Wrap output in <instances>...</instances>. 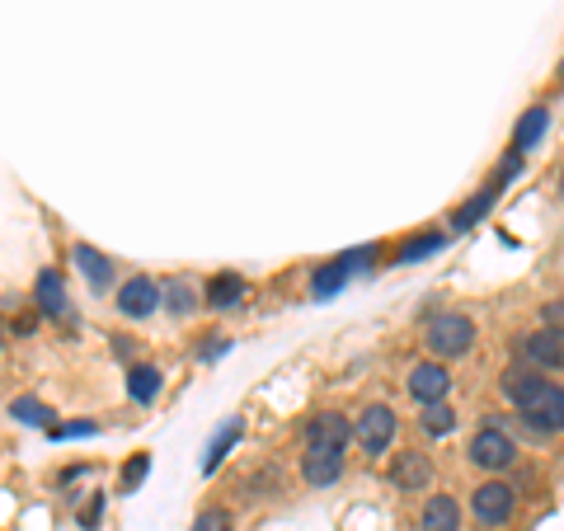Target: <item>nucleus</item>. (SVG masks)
I'll return each instance as SVG.
<instances>
[{"label": "nucleus", "instance_id": "f257e3e1", "mask_svg": "<svg viewBox=\"0 0 564 531\" xmlns=\"http://www.w3.org/2000/svg\"><path fill=\"white\" fill-rule=\"evenodd\" d=\"M499 391L536 433H564V386L545 381V371H503Z\"/></svg>", "mask_w": 564, "mask_h": 531}, {"label": "nucleus", "instance_id": "f03ea898", "mask_svg": "<svg viewBox=\"0 0 564 531\" xmlns=\"http://www.w3.org/2000/svg\"><path fill=\"white\" fill-rule=\"evenodd\" d=\"M475 339H480V325H475L470 315H462V311L433 315L429 329H423V344H429L433 362H456V358H466V353L475 348Z\"/></svg>", "mask_w": 564, "mask_h": 531}, {"label": "nucleus", "instance_id": "7ed1b4c3", "mask_svg": "<svg viewBox=\"0 0 564 531\" xmlns=\"http://www.w3.org/2000/svg\"><path fill=\"white\" fill-rule=\"evenodd\" d=\"M395 433H400V419L391 404H367V410L358 414V423H352V437H358V447L367 456H386L395 447Z\"/></svg>", "mask_w": 564, "mask_h": 531}, {"label": "nucleus", "instance_id": "20e7f679", "mask_svg": "<svg viewBox=\"0 0 564 531\" xmlns=\"http://www.w3.org/2000/svg\"><path fill=\"white\" fill-rule=\"evenodd\" d=\"M466 462L475 466V470H485V475H499V470H508L518 462V442L508 437L503 429H480L470 437V447H466Z\"/></svg>", "mask_w": 564, "mask_h": 531}, {"label": "nucleus", "instance_id": "39448f33", "mask_svg": "<svg viewBox=\"0 0 564 531\" xmlns=\"http://www.w3.org/2000/svg\"><path fill=\"white\" fill-rule=\"evenodd\" d=\"M470 512H475V522H485V527H508L513 522V512H518V494L508 480H485L480 489H470Z\"/></svg>", "mask_w": 564, "mask_h": 531}, {"label": "nucleus", "instance_id": "423d86ee", "mask_svg": "<svg viewBox=\"0 0 564 531\" xmlns=\"http://www.w3.org/2000/svg\"><path fill=\"white\" fill-rule=\"evenodd\" d=\"M518 358L532 371H564V334L551 329V325L522 334V339H518Z\"/></svg>", "mask_w": 564, "mask_h": 531}, {"label": "nucleus", "instance_id": "0eeeda50", "mask_svg": "<svg viewBox=\"0 0 564 531\" xmlns=\"http://www.w3.org/2000/svg\"><path fill=\"white\" fill-rule=\"evenodd\" d=\"M372 259H377L372 245H362V250H348V254H339V259H329L325 269H315V278H311V292H315V296H334V292H339L344 282L352 278V273L362 269V263H372Z\"/></svg>", "mask_w": 564, "mask_h": 531}, {"label": "nucleus", "instance_id": "6e6552de", "mask_svg": "<svg viewBox=\"0 0 564 531\" xmlns=\"http://www.w3.org/2000/svg\"><path fill=\"white\" fill-rule=\"evenodd\" d=\"M155 311H161V282L137 273L118 288V315L122 321H147V315H155Z\"/></svg>", "mask_w": 564, "mask_h": 531}, {"label": "nucleus", "instance_id": "1a4fd4ad", "mask_svg": "<svg viewBox=\"0 0 564 531\" xmlns=\"http://www.w3.org/2000/svg\"><path fill=\"white\" fill-rule=\"evenodd\" d=\"M410 395L419 400V404H437V400H447V391H452V371H447V362H419V367H410Z\"/></svg>", "mask_w": 564, "mask_h": 531}, {"label": "nucleus", "instance_id": "9d476101", "mask_svg": "<svg viewBox=\"0 0 564 531\" xmlns=\"http://www.w3.org/2000/svg\"><path fill=\"white\" fill-rule=\"evenodd\" d=\"M348 442H352V423H348L344 414L325 410V414H311V419H306V447H329V452H344Z\"/></svg>", "mask_w": 564, "mask_h": 531}, {"label": "nucleus", "instance_id": "9b49d317", "mask_svg": "<svg viewBox=\"0 0 564 531\" xmlns=\"http://www.w3.org/2000/svg\"><path fill=\"white\" fill-rule=\"evenodd\" d=\"M302 480L311 489H329L344 480V452H329V447H306L302 456Z\"/></svg>", "mask_w": 564, "mask_h": 531}, {"label": "nucleus", "instance_id": "f8f14e48", "mask_svg": "<svg viewBox=\"0 0 564 531\" xmlns=\"http://www.w3.org/2000/svg\"><path fill=\"white\" fill-rule=\"evenodd\" d=\"M391 485L400 494H419V489H429L433 485V462L423 452H400L395 462H391Z\"/></svg>", "mask_w": 564, "mask_h": 531}, {"label": "nucleus", "instance_id": "ddd939ff", "mask_svg": "<svg viewBox=\"0 0 564 531\" xmlns=\"http://www.w3.org/2000/svg\"><path fill=\"white\" fill-rule=\"evenodd\" d=\"M245 296H250V288H245V278L240 273H217V278H207V288H203V306L207 311H236L245 306Z\"/></svg>", "mask_w": 564, "mask_h": 531}, {"label": "nucleus", "instance_id": "4468645a", "mask_svg": "<svg viewBox=\"0 0 564 531\" xmlns=\"http://www.w3.org/2000/svg\"><path fill=\"white\" fill-rule=\"evenodd\" d=\"M70 254H76V269H80L85 282H90V292H109L113 288V259L104 250H95L90 240H80Z\"/></svg>", "mask_w": 564, "mask_h": 531}, {"label": "nucleus", "instance_id": "2eb2a0df", "mask_svg": "<svg viewBox=\"0 0 564 531\" xmlns=\"http://www.w3.org/2000/svg\"><path fill=\"white\" fill-rule=\"evenodd\" d=\"M419 531H462V503L452 494H433L419 512Z\"/></svg>", "mask_w": 564, "mask_h": 531}, {"label": "nucleus", "instance_id": "dca6fc26", "mask_svg": "<svg viewBox=\"0 0 564 531\" xmlns=\"http://www.w3.org/2000/svg\"><path fill=\"white\" fill-rule=\"evenodd\" d=\"M33 306H39V315H47V321H57V315H66V282L62 273H39V282H33Z\"/></svg>", "mask_w": 564, "mask_h": 531}, {"label": "nucleus", "instance_id": "f3484780", "mask_svg": "<svg viewBox=\"0 0 564 531\" xmlns=\"http://www.w3.org/2000/svg\"><path fill=\"white\" fill-rule=\"evenodd\" d=\"M161 306H170V315H193L203 306V292L193 288L188 278H170L161 288Z\"/></svg>", "mask_w": 564, "mask_h": 531}, {"label": "nucleus", "instance_id": "a211bd4d", "mask_svg": "<svg viewBox=\"0 0 564 531\" xmlns=\"http://www.w3.org/2000/svg\"><path fill=\"white\" fill-rule=\"evenodd\" d=\"M161 386H165L161 367H151V362H137V367H128V395H132L137 404H151L155 395H161Z\"/></svg>", "mask_w": 564, "mask_h": 531}, {"label": "nucleus", "instance_id": "6ab92c4d", "mask_svg": "<svg viewBox=\"0 0 564 531\" xmlns=\"http://www.w3.org/2000/svg\"><path fill=\"white\" fill-rule=\"evenodd\" d=\"M240 437H245V419H231V423H226V429H221L217 437H212V447L203 452V475L217 470V466L226 462V456H231V447H236Z\"/></svg>", "mask_w": 564, "mask_h": 531}, {"label": "nucleus", "instance_id": "aec40b11", "mask_svg": "<svg viewBox=\"0 0 564 531\" xmlns=\"http://www.w3.org/2000/svg\"><path fill=\"white\" fill-rule=\"evenodd\" d=\"M419 429H423V437H447L456 429V410H452L447 400L423 404V410H419Z\"/></svg>", "mask_w": 564, "mask_h": 531}, {"label": "nucleus", "instance_id": "412c9836", "mask_svg": "<svg viewBox=\"0 0 564 531\" xmlns=\"http://www.w3.org/2000/svg\"><path fill=\"white\" fill-rule=\"evenodd\" d=\"M545 128H551V109H527V113H522V122H518L513 151H532L536 141L545 137Z\"/></svg>", "mask_w": 564, "mask_h": 531}, {"label": "nucleus", "instance_id": "4be33fe9", "mask_svg": "<svg viewBox=\"0 0 564 531\" xmlns=\"http://www.w3.org/2000/svg\"><path fill=\"white\" fill-rule=\"evenodd\" d=\"M10 419L14 423H29V429H52V414L43 400H33V395H20V400H10Z\"/></svg>", "mask_w": 564, "mask_h": 531}, {"label": "nucleus", "instance_id": "5701e85b", "mask_svg": "<svg viewBox=\"0 0 564 531\" xmlns=\"http://www.w3.org/2000/svg\"><path fill=\"white\" fill-rule=\"evenodd\" d=\"M193 531H236V518L226 508H203L198 518H193Z\"/></svg>", "mask_w": 564, "mask_h": 531}, {"label": "nucleus", "instance_id": "b1692460", "mask_svg": "<svg viewBox=\"0 0 564 531\" xmlns=\"http://www.w3.org/2000/svg\"><path fill=\"white\" fill-rule=\"evenodd\" d=\"M90 433H99V423H95V419H76V423H52V429H47V437H52V442H70V437H90Z\"/></svg>", "mask_w": 564, "mask_h": 531}, {"label": "nucleus", "instance_id": "393cba45", "mask_svg": "<svg viewBox=\"0 0 564 531\" xmlns=\"http://www.w3.org/2000/svg\"><path fill=\"white\" fill-rule=\"evenodd\" d=\"M437 245H443V231H423L419 240H410V245L400 250V263H414V259H423V254H433Z\"/></svg>", "mask_w": 564, "mask_h": 531}, {"label": "nucleus", "instance_id": "a878e982", "mask_svg": "<svg viewBox=\"0 0 564 531\" xmlns=\"http://www.w3.org/2000/svg\"><path fill=\"white\" fill-rule=\"evenodd\" d=\"M147 470H151V456H132V462L122 466V494L141 489V480H147Z\"/></svg>", "mask_w": 564, "mask_h": 531}, {"label": "nucleus", "instance_id": "bb28decb", "mask_svg": "<svg viewBox=\"0 0 564 531\" xmlns=\"http://www.w3.org/2000/svg\"><path fill=\"white\" fill-rule=\"evenodd\" d=\"M221 353H231V339H226V334H217V339H203V348H198V362H217Z\"/></svg>", "mask_w": 564, "mask_h": 531}, {"label": "nucleus", "instance_id": "cd10ccee", "mask_svg": "<svg viewBox=\"0 0 564 531\" xmlns=\"http://www.w3.org/2000/svg\"><path fill=\"white\" fill-rule=\"evenodd\" d=\"M541 325H551L564 334V301H551V306H541Z\"/></svg>", "mask_w": 564, "mask_h": 531}, {"label": "nucleus", "instance_id": "c85d7f7f", "mask_svg": "<svg viewBox=\"0 0 564 531\" xmlns=\"http://www.w3.org/2000/svg\"><path fill=\"white\" fill-rule=\"evenodd\" d=\"M99 512H104V499H99V494H95V503H90V508H85V512H80V522H85V527H95V522H99Z\"/></svg>", "mask_w": 564, "mask_h": 531}, {"label": "nucleus", "instance_id": "c756f323", "mask_svg": "<svg viewBox=\"0 0 564 531\" xmlns=\"http://www.w3.org/2000/svg\"><path fill=\"white\" fill-rule=\"evenodd\" d=\"M6 344H10V334H6V325H0V353H6Z\"/></svg>", "mask_w": 564, "mask_h": 531}, {"label": "nucleus", "instance_id": "7c9ffc66", "mask_svg": "<svg viewBox=\"0 0 564 531\" xmlns=\"http://www.w3.org/2000/svg\"><path fill=\"white\" fill-rule=\"evenodd\" d=\"M555 188H560V203H564V170H560V184Z\"/></svg>", "mask_w": 564, "mask_h": 531}, {"label": "nucleus", "instance_id": "2f4dec72", "mask_svg": "<svg viewBox=\"0 0 564 531\" xmlns=\"http://www.w3.org/2000/svg\"><path fill=\"white\" fill-rule=\"evenodd\" d=\"M560 76H564V62H560Z\"/></svg>", "mask_w": 564, "mask_h": 531}]
</instances>
